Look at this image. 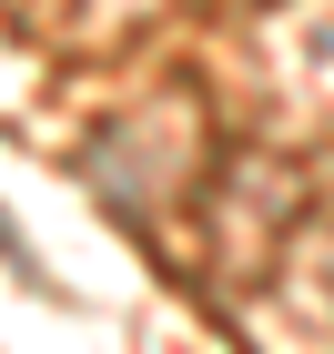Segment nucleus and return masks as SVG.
<instances>
[{
	"instance_id": "1",
	"label": "nucleus",
	"mask_w": 334,
	"mask_h": 354,
	"mask_svg": "<svg viewBox=\"0 0 334 354\" xmlns=\"http://www.w3.org/2000/svg\"><path fill=\"white\" fill-rule=\"evenodd\" d=\"M0 263L21 273L30 294H61V283H51V263H41V253H30V243H21V223H10V213H0Z\"/></svg>"
}]
</instances>
